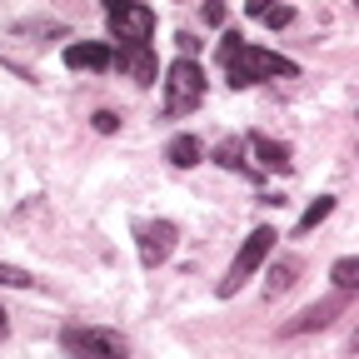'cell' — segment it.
Returning a JSON list of instances; mask_svg holds the SVG:
<instances>
[{"label": "cell", "mask_w": 359, "mask_h": 359, "mask_svg": "<svg viewBox=\"0 0 359 359\" xmlns=\"http://www.w3.org/2000/svg\"><path fill=\"white\" fill-rule=\"evenodd\" d=\"M6 330H11V314H6V309H0V339H6Z\"/></svg>", "instance_id": "cell-22"}, {"label": "cell", "mask_w": 359, "mask_h": 359, "mask_svg": "<svg viewBox=\"0 0 359 359\" xmlns=\"http://www.w3.org/2000/svg\"><path fill=\"white\" fill-rule=\"evenodd\" d=\"M110 35H115L120 45H150V35H155V11L140 6V0H130L125 11L110 15Z\"/></svg>", "instance_id": "cell-7"}, {"label": "cell", "mask_w": 359, "mask_h": 359, "mask_svg": "<svg viewBox=\"0 0 359 359\" xmlns=\"http://www.w3.org/2000/svg\"><path fill=\"white\" fill-rule=\"evenodd\" d=\"M175 240H180V224L175 219H145V224H135V250H140V264L145 269H160L175 255Z\"/></svg>", "instance_id": "cell-5"}, {"label": "cell", "mask_w": 359, "mask_h": 359, "mask_svg": "<svg viewBox=\"0 0 359 359\" xmlns=\"http://www.w3.org/2000/svg\"><path fill=\"white\" fill-rule=\"evenodd\" d=\"M330 215H334V195H320V200H314V205L299 215V224H294V230H299V235H309V230H320V224H325Z\"/></svg>", "instance_id": "cell-13"}, {"label": "cell", "mask_w": 359, "mask_h": 359, "mask_svg": "<svg viewBox=\"0 0 359 359\" xmlns=\"http://www.w3.org/2000/svg\"><path fill=\"white\" fill-rule=\"evenodd\" d=\"M245 155H255L259 160V170H269V175H285L294 160H290V145H280V140H269V135H250V140H245Z\"/></svg>", "instance_id": "cell-9"}, {"label": "cell", "mask_w": 359, "mask_h": 359, "mask_svg": "<svg viewBox=\"0 0 359 359\" xmlns=\"http://www.w3.org/2000/svg\"><path fill=\"white\" fill-rule=\"evenodd\" d=\"M65 65L70 70H110L115 50L105 40H75V45H65Z\"/></svg>", "instance_id": "cell-8"}, {"label": "cell", "mask_w": 359, "mask_h": 359, "mask_svg": "<svg viewBox=\"0 0 359 359\" xmlns=\"http://www.w3.org/2000/svg\"><path fill=\"white\" fill-rule=\"evenodd\" d=\"M275 240H280V235L269 230V224H255V230H250V240L240 245V255L230 259V269H224V280L215 285V294H219V299L240 294V285H245V280L255 275V269H259L264 259H269V250H275Z\"/></svg>", "instance_id": "cell-3"}, {"label": "cell", "mask_w": 359, "mask_h": 359, "mask_svg": "<svg viewBox=\"0 0 359 359\" xmlns=\"http://www.w3.org/2000/svg\"><path fill=\"white\" fill-rule=\"evenodd\" d=\"M200 105H205V70H200V60L180 55V60L165 70V115L180 120V115H190V110H200Z\"/></svg>", "instance_id": "cell-2"}, {"label": "cell", "mask_w": 359, "mask_h": 359, "mask_svg": "<svg viewBox=\"0 0 359 359\" xmlns=\"http://www.w3.org/2000/svg\"><path fill=\"white\" fill-rule=\"evenodd\" d=\"M259 20H264V25H275V30H280V25H290V20H294V11H290V6H269V11H264Z\"/></svg>", "instance_id": "cell-17"}, {"label": "cell", "mask_w": 359, "mask_h": 359, "mask_svg": "<svg viewBox=\"0 0 359 359\" xmlns=\"http://www.w3.org/2000/svg\"><path fill=\"white\" fill-rule=\"evenodd\" d=\"M100 6H105V11L115 15V11H125V6H130V0H100Z\"/></svg>", "instance_id": "cell-21"}, {"label": "cell", "mask_w": 359, "mask_h": 359, "mask_svg": "<svg viewBox=\"0 0 359 359\" xmlns=\"http://www.w3.org/2000/svg\"><path fill=\"white\" fill-rule=\"evenodd\" d=\"M349 309V294H330V299H320V304H309V309H299L294 320L280 330V339H299V334H314V330H330L339 314Z\"/></svg>", "instance_id": "cell-6"}, {"label": "cell", "mask_w": 359, "mask_h": 359, "mask_svg": "<svg viewBox=\"0 0 359 359\" xmlns=\"http://www.w3.org/2000/svg\"><path fill=\"white\" fill-rule=\"evenodd\" d=\"M269 6H275V0H245V11H250V15H264Z\"/></svg>", "instance_id": "cell-20"}, {"label": "cell", "mask_w": 359, "mask_h": 359, "mask_svg": "<svg viewBox=\"0 0 359 359\" xmlns=\"http://www.w3.org/2000/svg\"><path fill=\"white\" fill-rule=\"evenodd\" d=\"M120 70L125 75H135V80H140V85H150L155 75H160V65H155V55H150V45H120Z\"/></svg>", "instance_id": "cell-10"}, {"label": "cell", "mask_w": 359, "mask_h": 359, "mask_svg": "<svg viewBox=\"0 0 359 359\" xmlns=\"http://www.w3.org/2000/svg\"><path fill=\"white\" fill-rule=\"evenodd\" d=\"M0 285H11V290H30V285H35V275H30V269H20V264H0Z\"/></svg>", "instance_id": "cell-16"}, {"label": "cell", "mask_w": 359, "mask_h": 359, "mask_svg": "<svg viewBox=\"0 0 359 359\" xmlns=\"http://www.w3.org/2000/svg\"><path fill=\"white\" fill-rule=\"evenodd\" d=\"M115 125H120V120H115L110 110H95V130H100V135H115Z\"/></svg>", "instance_id": "cell-19"}, {"label": "cell", "mask_w": 359, "mask_h": 359, "mask_svg": "<svg viewBox=\"0 0 359 359\" xmlns=\"http://www.w3.org/2000/svg\"><path fill=\"white\" fill-rule=\"evenodd\" d=\"M219 60H224V75H230L235 90H250L259 80H280V75H299L294 60L264 50V45H245L240 35H224L219 40Z\"/></svg>", "instance_id": "cell-1"}, {"label": "cell", "mask_w": 359, "mask_h": 359, "mask_svg": "<svg viewBox=\"0 0 359 359\" xmlns=\"http://www.w3.org/2000/svg\"><path fill=\"white\" fill-rule=\"evenodd\" d=\"M224 15H230V11H224V0H205V20L210 25H224Z\"/></svg>", "instance_id": "cell-18"}, {"label": "cell", "mask_w": 359, "mask_h": 359, "mask_svg": "<svg viewBox=\"0 0 359 359\" xmlns=\"http://www.w3.org/2000/svg\"><path fill=\"white\" fill-rule=\"evenodd\" d=\"M165 155H170L175 170H190V165H200V140H195V135H175Z\"/></svg>", "instance_id": "cell-12"}, {"label": "cell", "mask_w": 359, "mask_h": 359, "mask_svg": "<svg viewBox=\"0 0 359 359\" xmlns=\"http://www.w3.org/2000/svg\"><path fill=\"white\" fill-rule=\"evenodd\" d=\"M60 349L70 359H125V339L115 330H80V325H65L60 330Z\"/></svg>", "instance_id": "cell-4"}, {"label": "cell", "mask_w": 359, "mask_h": 359, "mask_svg": "<svg viewBox=\"0 0 359 359\" xmlns=\"http://www.w3.org/2000/svg\"><path fill=\"white\" fill-rule=\"evenodd\" d=\"M215 165H224V170H250L245 145H240V140H219V145H215Z\"/></svg>", "instance_id": "cell-14"}, {"label": "cell", "mask_w": 359, "mask_h": 359, "mask_svg": "<svg viewBox=\"0 0 359 359\" xmlns=\"http://www.w3.org/2000/svg\"><path fill=\"white\" fill-rule=\"evenodd\" d=\"M334 290H339V294H354V290H359V259L344 255V259L334 264Z\"/></svg>", "instance_id": "cell-15"}, {"label": "cell", "mask_w": 359, "mask_h": 359, "mask_svg": "<svg viewBox=\"0 0 359 359\" xmlns=\"http://www.w3.org/2000/svg\"><path fill=\"white\" fill-rule=\"evenodd\" d=\"M294 280H299V259H294V255H285V259H275V264H269V285H264V294L275 299V294H285Z\"/></svg>", "instance_id": "cell-11"}]
</instances>
